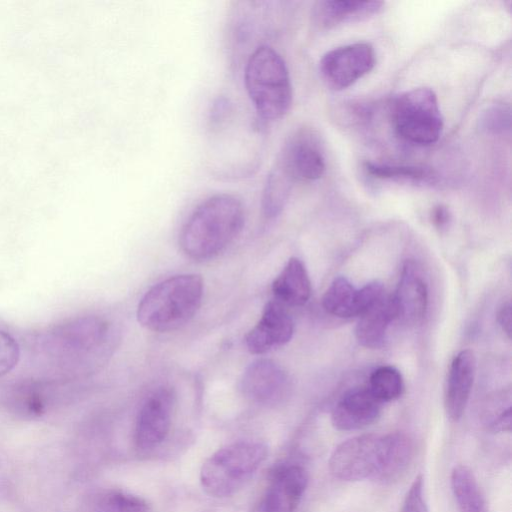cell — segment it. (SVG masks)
<instances>
[{"mask_svg": "<svg viewBox=\"0 0 512 512\" xmlns=\"http://www.w3.org/2000/svg\"><path fill=\"white\" fill-rule=\"evenodd\" d=\"M292 182L275 166L267 176L262 194V211L266 218L277 217L283 210Z\"/></svg>", "mask_w": 512, "mask_h": 512, "instance_id": "obj_24", "label": "cell"}, {"mask_svg": "<svg viewBox=\"0 0 512 512\" xmlns=\"http://www.w3.org/2000/svg\"><path fill=\"white\" fill-rule=\"evenodd\" d=\"M450 484L459 512H489L478 482L467 466L453 468Z\"/></svg>", "mask_w": 512, "mask_h": 512, "instance_id": "obj_21", "label": "cell"}, {"mask_svg": "<svg viewBox=\"0 0 512 512\" xmlns=\"http://www.w3.org/2000/svg\"><path fill=\"white\" fill-rule=\"evenodd\" d=\"M116 342V331L107 320L85 316L53 331L47 349L56 365L71 374L86 375L109 359Z\"/></svg>", "mask_w": 512, "mask_h": 512, "instance_id": "obj_2", "label": "cell"}, {"mask_svg": "<svg viewBox=\"0 0 512 512\" xmlns=\"http://www.w3.org/2000/svg\"><path fill=\"white\" fill-rule=\"evenodd\" d=\"M511 112L506 104H494L488 107L481 116V127L494 134L510 130Z\"/></svg>", "mask_w": 512, "mask_h": 512, "instance_id": "obj_27", "label": "cell"}, {"mask_svg": "<svg viewBox=\"0 0 512 512\" xmlns=\"http://www.w3.org/2000/svg\"><path fill=\"white\" fill-rule=\"evenodd\" d=\"M82 512H149V506L139 496L118 490H104L90 496Z\"/></svg>", "mask_w": 512, "mask_h": 512, "instance_id": "obj_22", "label": "cell"}, {"mask_svg": "<svg viewBox=\"0 0 512 512\" xmlns=\"http://www.w3.org/2000/svg\"><path fill=\"white\" fill-rule=\"evenodd\" d=\"M175 396L168 387L155 390L142 405L135 423L134 442L139 449L157 447L167 437Z\"/></svg>", "mask_w": 512, "mask_h": 512, "instance_id": "obj_10", "label": "cell"}, {"mask_svg": "<svg viewBox=\"0 0 512 512\" xmlns=\"http://www.w3.org/2000/svg\"><path fill=\"white\" fill-rule=\"evenodd\" d=\"M266 446L258 441H239L213 453L202 465L200 482L213 497L235 494L261 466Z\"/></svg>", "mask_w": 512, "mask_h": 512, "instance_id": "obj_5", "label": "cell"}, {"mask_svg": "<svg viewBox=\"0 0 512 512\" xmlns=\"http://www.w3.org/2000/svg\"><path fill=\"white\" fill-rule=\"evenodd\" d=\"M384 462V435L363 434L339 444L329 459L331 474L343 481L378 482Z\"/></svg>", "mask_w": 512, "mask_h": 512, "instance_id": "obj_7", "label": "cell"}, {"mask_svg": "<svg viewBox=\"0 0 512 512\" xmlns=\"http://www.w3.org/2000/svg\"><path fill=\"white\" fill-rule=\"evenodd\" d=\"M383 6L379 1H320L314 8V18L322 27L365 20L377 14Z\"/></svg>", "mask_w": 512, "mask_h": 512, "instance_id": "obj_19", "label": "cell"}, {"mask_svg": "<svg viewBox=\"0 0 512 512\" xmlns=\"http://www.w3.org/2000/svg\"><path fill=\"white\" fill-rule=\"evenodd\" d=\"M475 375V357L471 350L460 351L452 360L445 389L447 416L458 421L466 409Z\"/></svg>", "mask_w": 512, "mask_h": 512, "instance_id": "obj_16", "label": "cell"}, {"mask_svg": "<svg viewBox=\"0 0 512 512\" xmlns=\"http://www.w3.org/2000/svg\"><path fill=\"white\" fill-rule=\"evenodd\" d=\"M400 512H429L424 497L423 477L418 475L407 491Z\"/></svg>", "mask_w": 512, "mask_h": 512, "instance_id": "obj_29", "label": "cell"}, {"mask_svg": "<svg viewBox=\"0 0 512 512\" xmlns=\"http://www.w3.org/2000/svg\"><path fill=\"white\" fill-rule=\"evenodd\" d=\"M291 383L284 369L273 360L261 358L250 363L242 374L240 390L250 401L273 406L289 395Z\"/></svg>", "mask_w": 512, "mask_h": 512, "instance_id": "obj_9", "label": "cell"}, {"mask_svg": "<svg viewBox=\"0 0 512 512\" xmlns=\"http://www.w3.org/2000/svg\"><path fill=\"white\" fill-rule=\"evenodd\" d=\"M19 360V345L7 332L0 329V377L9 373Z\"/></svg>", "mask_w": 512, "mask_h": 512, "instance_id": "obj_28", "label": "cell"}, {"mask_svg": "<svg viewBox=\"0 0 512 512\" xmlns=\"http://www.w3.org/2000/svg\"><path fill=\"white\" fill-rule=\"evenodd\" d=\"M391 296L396 319L407 324H416L425 316L428 304L427 285L413 262L407 261L404 264L396 291Z\"/></svg>", "mask_w": 512, "mask_h": 512, "instance_id": "obj_15", "label": "cell"}, {"mask_svg": "<svg viewBox=\"0 0 512 512\" xmlns=\"http://www.w3.org/2000/svg\"><path fill=\"white\" fill-rule=\"evenodd\" d=\"M355 337L366 348H379L385 340L389 324L396 319L392 296L385 294L359 316Z\"/></svg>", "mask_w": 512, "mask_h": 512, "instance_id": "obj_17", "label": "cell"}, {"mask_svg": "<svg viewBox=\"0 0 512 512\" xmlns=\"http://www.w3.org/2000/svg\"><path fill=\"white\" fill-rule=\"evenodd\" d=\"M403 388L401 373L392 366L377 368L369 379L368 389L381 403L399 398Z\"/></svg>", "mask_w": 512, "mask_h": 512, "instance_id": "obj_25", "label": "cell"}, {"mask_svg": "<svg viewBox=\"0 0 512 512\" xmlns=\"http://www.w3.org/2000/svg\"><path fill=\"white\" fill-rule=\"evenodd\" d=\"M414 455L413 440L403 432L384 435V463L378 482L390 484L400 479Z\"/></svg>", "mask_w": 512, "mask_h": 512, "instance_id": "obj_20", "label": "cell"}, {"mask_svg": "<svg viewBox=\"0 0 512 512\" xmlns=\"http://www.w3.org/2000/svg\"><path fill=\"white\" fill-rule=\"evenodd\" d=\"M203 279L197 274L169 277L151 287L139 302L138 322L154 332H171L188 323L198 311Z\"/></svg>", "mask_w": 512, "mask_h": 512, "instance_id": "obj_3", "label": "cell"}, {"mask_svg": "<svg viewBox=\"0 0 512 512\" xmlns=\"http://www.w3.org/2000/svg\"><path fill=\"white\" fill-rule=\"evenodd\" d=\"M365 170L379 179L402 180L416 183H431L435 181L433 171L417 166H399L379 163H365Z\"/></svg>", "mask_w": 512, "mask_h": 512, "instance_id": "obj_26", "label": "cell"}, {"mask_svg": "<svg viewBox=\"0 0 512 512\" xmlns=\"http://www.w3.org/2000/svg\"><path fill=\"white\" fill-rule=\"evenodd\" d=\"M274 299L285 306H302L311 294V284L302 261L296 257L289 259L285 267L272 283Z\"/></svg>", "mask_w": 512, "mask_h": 512, "instance_id": "obj_18", "label": "cell"}, {"mask_svg": "<svg viewBox=\"0 0 512 512\" xmlns=\"http://www.w3.org/2000/svg\"><path fill=\"white\" fill-rule=\"evenodd\" d=\"M357 290L345 277H337L326 290L322 306L331 315L357 317Z\"/></svg>", "mask_w": 512, "mask_h": 512, "instance_id": "obj_23", "label": "cell"}, {"mask_svg": "<svg viewBox=\"0 0 512 512\" xmlns=\"http://www.w3.org/2000/svg\"><path fill=\"white\" fill-rule=\"evenodd\" d=\"M245 87L261 118H282L292 102V86L286 63L270 46L258 47L249 57L244 73Z\"/></svg>", "mask_w": 512, "mask_h": 512, "instance_id": "obj_4", "label": "cell"}, {"mask_svg": "<svg viewBox=\"0 0 512 512\" xmlns=\"http://www.w3.org/2000/svg\"><path fill=\"white\" fill-rule=\"evenodd\" d=\"M392 120L397 134L413 144H433L443 129L437 96L424 87L406 91L394 99Z\"/></svg>", "mask_w": 512, "mask_h": 512, "instance_id": "obj_6", "label": "cell"}, {"mask_svg": "<svg viewBox=\"0 0 512 512\" xmlns=\"http://www.w3.org/2000/svg\"><path fill=\"white\" fill-rule=\"evenodd\" d=\"M511 305L510 303L504 304L497 314V321L503 332L510 337L511 334Z\"/></svg>", "mask_w": 512, "mask_h": 512, "instance_id": "obj_31", "label": "cell"}, {"mask_svg": "<svg viewBox=\"0 0 512 512\" xmlns=\"http://www.w3.org/2000/svg\"><path fill=\"white\" fill-rule=\"evenodd\" d=\"M308 485V474L298 464L276 467L259 502L257 512H294Z\"/></svg>", "mask_w": 512, "mask_h": 512, "instance_id": "obj_11", "label": "cell"}, {"mask_svg": "<svg viewBox=\"0 0 512 512\" xmlns=\"http://www.w3.org/2000/svg\"><path fill=\"white\" fill-rule=\"evenodd\" d=\"M382 404L368 388L353 389L334 406L332 424L341 431L365 428L379 418Z\"/></svg>", "mask_w": 512, "mask_h": 512, "instance_id": "obj_14", "label": "cell"}, {"mask_svg": "<svg viewBox=\"0 0 512 512\" xmlns=\"http://www.w3.org/2000/svg\"><path fill=\"white\" fill-rule=\"evenodd\" d=\"M230 110L231 104L229 100L225 97H218L211 107L210 122L213 125H218L226 119Z\"/></svg>", "mask_w": 512, "mask_h": 512, "instance_id": "obj_30", "label": "cell"}, {"mask_svg": "<svg viewBox=\"0 0 512 512\" xmlns=\"http://www.w3.org/2000/svg\"><path fill=\"white\" fill-rule=\"evenodd\" d=\"M450 219V214L448 209L445 206L438 205L436 206L431 214V220L433 225L437 229H443L446 227Z\"/></svg>", "mask_w": 512, "mask_h": 512, "instance_id": "obj_32", "label": "cell"}, {"mask_svg": "<svg viewBox=\"0 0 512 512\" xmlns=\"http://www.w3.org/2000/svg\"><path fill=\"white\" fill-rule=\"evenodd\" d=\"M275 167L293 183L320 178L326 165L317 144L306 133L298 132L284 145Z\"/></svg>", "mask_w": 512, "mask_h": 512, "instance_id": "obj_13", "label": "cell"}, {"mask_svg": "<svg viewBox=\"0 0 512 512\" xmlns=\"http://www.w3.org/2000/svg\"><path fill=\"white\" fill-rule=\"evenodd\" d=\"M244 222V207L237 197L211 196L197 206L183 226L181 249L196 261L214 258L240 234Z\"/></svg>", "mask_w": 512, "mask_h": 512, "instance_id": "obj_1", "label": "cell"}, {"mask_svg": "<svg viewBox=\"0 0 512 512\" xmlns=\"http://www.w3.org/2000/svg\"><path fill=\"white\" fill-rule=\"evenodd\" d=\"M293 332V320L286 306L273 299L266 303L259 321L247 333L246 347L252 354H265L288 343Z\"/></svg>", "mask_w": 512, "mask_h": 512, "instance_id": "obj_12", "label": "cell"}, {"mask_svg": "<svg viewBox=\"0 0 512 512\" xmlns=\"http://www.w3.org/2000/svg\"><path fill=\"white\" fill-rule=\"evenodd\" d=\"M376 62L369 43H353L327 52L320 61V73L327 86L346 89L369 73Z\"/></svg>", "mask_w": 512, "mask_h": 512, "instance_id": "obj_8", "label": "cell"}]
</instances>
